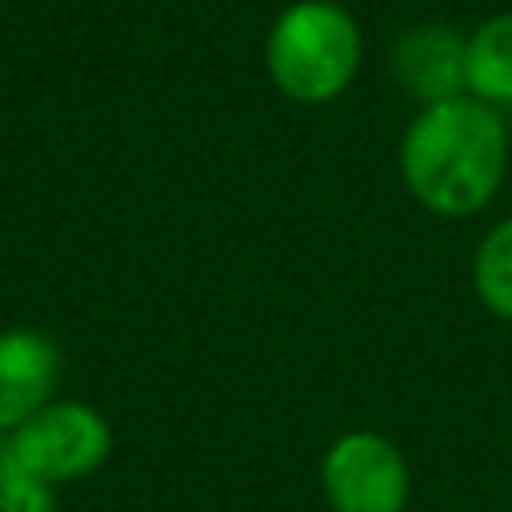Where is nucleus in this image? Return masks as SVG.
Masks as SVG:
<instances>
[{"label":"nucleus","mask_w":512,"mask_h":512,"mask_svg":"<svg viewBox=\"0 0 512 512\" xmlns=\"http://www.w3.org/2000/svg\"><path fill=\"white\" fill-rule=\"evenodd\" d=\"M320 492L332 512H404L412 468L384 432L348 428L320 456Z\"/></svg>","instance_id":"obj_3"},{"label":"nucleus","mask_w":512,"mask_h":512,"mask_svg":"<svg viewBox=\"0 0 512 512\" xmlns=\"http://www.w3.org/2000/svg\"><path fill=\"white\" fill-rule=\"evenodd\" d=\"M464 92L492 108L512 104V12H492L464 32Z\"/></svg>","instance_id":"obj_7"},{"label":"nucleus","mask_w":512,"mask_h":512,"mask_svg":"<svg viewBox=\"0 0 512 512\" xmlns=\"http://www.w3.org/2000/svg\"><path fill=\"white\" fill-rule=\"evenodd\" d=\"M60 348L36 328L0 332V432H16L28 416L56 400Z\"/></svg>","instance_id":"obj_5"},{"label":"nucleus","mask_w":512,"mask_h":512,"mask_svg":"<svg viewBox=\"0 0 512 512\" xmlns=\"http://www.w3.org/2000/svg\"><path fill=\"white\" fill-rule=\"evenodd\" d=\"M508 176V124L504 112L476 100L452 96L416 108L400 136V180L408 196L448 220L476 216L488 208Z\"/></svg>","instance_id":"obj_1"},{"label":"nucleus","mask_w":512,"mask_h":512,"mask_svg":"<svg viewBox=\"0 0 512 512\" xmlns=\"http://www.w3.org/2000/svg\"><path fill=\"white\" fill-rule=\"evenodd\" d=\"M472 288L496 320L512 324V216L496 220L480 236L472 252Z\"/></svg>","instance_id":"obj_8"},{"label":"nucleus","mask_w":512,"mask_h":512,"mask_svg":"<svg viewBox=\"0 0 512 512\" xmlns=\"http://www.w3.org/2000/svg\"><path fill=\"white\" fill-rule=\"evenodd\" d=\"M336 4H340V0H336Z\"/></svg>","instance_id":"obj_10"},{"label":"nucleus","mask_w":512,"mask_h":512,"mask_svg":"<svg viewBox=\"0 0 512 512\" xmlns=\"http://www.w3.org/2000/svg\"><path fill=\"white\" fill-rule=\"evenodd\" d=\"M392 76L420 108L464 96V32L436 20L400 32L392 44Z\"/></svg>","instance_id":"obj_6"},{"label":"nucleus","mask_w":512,"mask_h":512,"mask_svg":"<svg viewBox=\"0 0 512 512\" xmlns=\"http://www.w3.org/2000/svg\"><path fill=\"white\" fill-rule=\"evenodd\" d=\"M364 60V32L336 0L284 4L264 36V68L280 96L296 104H332Z\"/></svg>","instance_id":"obj_2"},{"label":"nucleus","mask_w":512,"mask_h":512,"mask_svg":"<svg viewBox=\"0 0 512 512\" xmlns=\"http://www.w3.org/2000/svg\"><path fill=\"white\" fill-rule=\"evenodd\" d=\"M0 512H56V488L16 460L8 432H0Z\"/></svg>","instance_id":"obj_9"},{"label":"nucleus","mask_w":512,"mask_h":512,"mask_svg":"<svg viewBox=\"0 0 512 512\" xmlns=\"http://www.w3.org/2000/svg\"><path fill=\"white\" fill-rule=\"evenodd\" d=\"M8 440L16 460L52 488L92 476L112 452V428L104 412L84 400L44 404L16 432H8Z\"/></svg>","instance_id":"obj_4"}]
</instances>
